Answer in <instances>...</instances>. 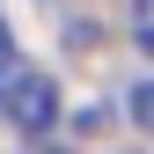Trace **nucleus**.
I'll return each instance as SVG.
<instances>
[{
  "mask_svg": "<svg viewBox=\"0 0 154 154\" xmlns=\"http://www.w3.org/2000/svg\"><path fill=\"white\" fill-rule=\"evenodd\" d=\"M8 81V95H0V110H8V125L15 132H51L59 125V88H51V73H37V66H8L0 73Z\"/></svg>",
  "mask_w": 154,
  "mask_h": 154,
  "instance_id": "obj_1",
  "label": "nucleus"
},
{
  "mask_svg": "<svg viewBox=\"0 0 154 154\" xmlns=\"http://www.w3.org/2000/svg\"><path fill=\"white\" fill-rule=\"evenodd\" d=\"M132 118H140V125L154 132V81H147V88H132Z\"/></svg>",
  "mask_w": 154,
  "mask_h": 154,
  "instance_id": "obj_2",
  "label": "nucleus"
},
{
  "mask_svg": "<svg viewBox=\"0 0 154 154\" xmlns=\"http://www.w3.org/2000/svg\"><path fill=\"white\" fill-rule=\"evenodd\" d=\"M8 66H22V59H15V37H8V22H0V73Z\"/></svg>",
  "mask_w": 154,
  "mask_h": 154,
  "instance_id": "obj_3",
  "label": "nucleus"
},
{
  "mask_svg": "<svg viewBox=\"0 0 154 154\" xmlns=\"http://www.w3.org/2000/svg\"><path fill=\"white\" fill-rule=\"evenodd\" d=\"M140 22H154V0H140Z\"/></svg>",
  "mask_w": 154,
  "mask_h": 154,
  "instance_id": "obj_4",
  "label": "nucleus"
},
{
  "mask_svg": "<svg viewBox=\"0 0 154 154\" xmlns=\"http://www.w3.org/2000/svg\"><path fill=\"white\" fill-rule=\"evenodd\" d=\"M37 154H59V147H37Z\"/></svg>",
  "mask_w": 154,
  "mask_h": 154,
  "instance_id": "obj_5",
  "label": "nucleus"
}]
</instances>
